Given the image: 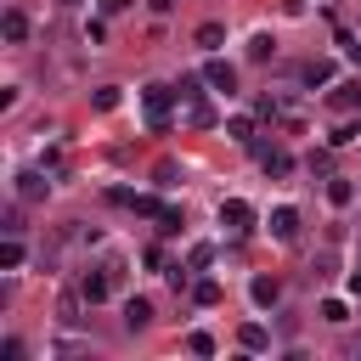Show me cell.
Masks as SVG:
<instances>
[{
  "instance_id": "277c9868",
  "label": "cell",
  "mask_w": 361,
  "mask_h": 361,
  "mask_svg": "<svg viewBox=\"0 0 361 361\" xmlns=\"http://www.w3.org/2000/svg\"><path fill=\"white\" fill-rule=\"evenodd\" d=\"M79 293H85V305H102V299L113 293V276H107V271H85V276H79Z\"/></svg>"
},
{
  "instance_id": "cb8c5ba5",
  "label": "cell",
  "mask_w": 361,
  "mask_h": 361,
  "mask_svg": "<svg viewBox=\"0 0 361 361\" xmlns=\"http://www.w3.org/2000/svg\"><path fill=\"white\" fill-rule=\"evenodd\" d=\"M226 135H237V141H254V124H248V118H231V124H226Z\"/></svg>"
},
{
  "instance_id": "44dd1931",
  "label": "cell",
  "mask_w": 361,
  "mask_h": 361,
  "mask_svg": "<svg viewBox=\"0 0 361 361\" xmlns=\"http://www.w3.org/2000/svg\"><path fill=\"white\" fill-rule=\"evenodd\" d=\"M175 231H180V209H164L158 214V237H175Z\"/></svg>"
},
{
  "instance_id": "ba28073f",
  "label": "cell",
  "mask_w": 361,
  "mask_h": 361,
  "mask_svg": "<svg viewBox=\"0 0 361 361\" xmlns=\"http://www.w3.org/2000/svg\"><path fill=\"white\" fill-rule=\"evenodd\" d=\"M147 322H152V305H147V299H130V305H124V327H130V333H141Z\"/></svg>"
},
{
  "instance_id": "9c48e42d",
  "label": "cell",
  "mask_w": 361,
  "mask_h": 361,
  "mask_svg": "<svg viewBox=\"0 0 361 361\" xmlns=\"http://www.w3.org/2000/svg\"><path fill=\"white\" fill-rule=\"evenodd\" d=\"M299 79H305V85H327V79H333V62H327V56H316V62H305V68H299Z\"/></svg>"
},
{
  "instance_id": "4fadbf2b",
  "label": "cell",
  "mask_w": 361,
  "mask_h": 361,
  "mask_svg": "<svg viewBox=\"0 0 361 361\" xmlns=\"http://www.w3.org/2000/svg\"><path fill=\"white\" fill-rule=\"evenodd\" d=\"M350 197H355V186H350V180H338V175H333V180H327V203H333V209H344V203H350Z\"/></svg>"
},
{
  "instance_id": "7c38bea8",
  "label": "cell",
  "mask_w": 361,
  "mask_h": 361,
  "mask_svg": "<svg viewBox=\"0 0 361 361\" xmlns=\"http://www.w3.org/2000/svg\"><path fill=\"white\" fill-rule=\"evenodd\" d=\"M17 197H23V203L45 197V180H39V175H17Z\"/></svg>"
},
{
  "instance_id": "ac0fdd59",
  "label": "cell",
  "mask_w": 361,
  "mask_h": 361,
  "mask_svg": "<svg viewBox=\"0 0 361 361\" xmlns=\"http://www.w3.org/2000/svg\"><path fill=\"white\" fill-rule=\"evenodd\" d=\"M192 299H197V305H220V282H209V276H203V282L192 288Z\"/></svg>"
},
{
  "instance_id": "e0dca14e",
  "label": "cell",
  "mask_w": 361,
  "mask_h": 361,
  "mask_svg": "<svg viewBox=\"0 0 361 361\" xmlns=\"http://www.w3.org/2000/svg\"><path fill=\"white\" fill-rule=\"evenodd\" d=\"M186 118H192L197 130H209V124H214V107H209V102H192V107H186Z\"/></svg>"
},
{
  "instance_id": "2e32d148",
  "label": "cell",
  "mask_w": 361,
  "mask_h": 361,
  "mask_svg": "<svg viewBox=\"0 0 361 361\" xmlns=\"http://www.w3.org/2000/svg\"><path fill=\"white\" fill-rule=\"evenodd\" d=\"M220 39H226V28H220V23H203V28H197V45H203V51H214Z\"/></svg>"
},
{
  "instance_id": "8992f818",
  "label": "cell",
  "mask_w": 361,
  "mask_h": 361,
  "mask_svg": "<svg viewBox=\"0 0 361 361\" xmlns=\"http://www.w3.org/2000/svg\"><path fill=\"white\" fill-rule=\"evenodd\" d=\"M203 79H209L214 90H237V68H231V62H220V56H209V68H203Z\"/></svg>"
},
{
  "instance_id": "8fae6325",
  "label": "cell",
  "mask_w": 361,
  "mask_h": 361,
  "mask_svg": "<svg viewBox=\"0 0 361 361\" xmlns=\"http://www.w3.org/2000/svg\"><path fill=\"white\" fill-rule=\"evenodd\" d=\"M0 28H6V39H11V45H17V39H28V17H23V11H6V23H0Z\"/></svg>"
},
{
  "instance_id": "7a4b0ae2",
  "label": "cell",
  "mask_w": 361,
  "mask_h": 361,
  "mask_svg": "<svg viewBox=\"0 0 361 361\" xmlns=\"http://www.w3.org/2000/svg\"><path fill=\"white\" fill-rule=\"evenodd\" d=\"M248 147H254V158H259L265 175H288L293 169V152L288 147H276V141H248Z\"/></svg>"
},
{
  "instance_id": "6da1fadb",
  "label": "cell",
  "mask_w": 361,
  "mask_h": 361,
  "mask_svg": "<svg viewBox=\"0 0 361 361\" xmlns=\"http://www.w3.org/2000/svg\"><path fill=\"white\" fill-rule=\"evenodd\" d=\"M141 107H147V124H152V130H169L175 90H169V85H147V90H141Z\"/></svg>"
},
{
  "instance_id": "52a82bcc",
  "label": "cell",
  "mask_w": 361,
  "mask_h": 361,
  "mask_svg": "<svg viewBox=\"0 0 361 361\" xmlns=\"http://www.w3.org/2000/svg\"><path fill=\"white\" fill-rule=\"evenodd\" d=\"M248 293H254V305H259V310H271V305L282 299V288H276V276H254V288H248Z\"/></svg>"
},
{
  "instance_id": "4316f807",
  "label": "cell",
  "mask_w": 361,
  "mask_h": 361,
  "mask_svg": "<svg viewBox=\"0 0 361 361\" xmlns=\"http://www.w3.org/2000/svg\"><path fill=\"white\" fill-rule=\"evenodd\" d=\"M130 6H135V0H102V11H107V17H118V11H130Z\"/></svg>"
},
{
  "instance_id": "83f0119b",
  "label": "cell",
  "mask_w": 361,
  "mask_h": 361,
  "mask_svg": "<svg viewBox=\"0 0 361 361\" xmlns=\"http://www.w3.org/2000/svg\"><path fill=\"white\" fill-rule=\"evenodd\" d=\"M350 293H361V271H350Z\"/></svg>"
},
{
  "instance_id": "7402d4cb",
  "label": "cell",
  "mask_w": 361,
  "mask_h": 361,
  "mask_svg": "<svg viewBox=\"0 0 361 361\" xmlns=\"http://www.w3.org/2000/svg\"><path fill=\"white\" fill-rule=\"evenodd\" d=\"M350 310H344V299H322V322H344Z\"/></svg>"
},
{
  "instance_id": "ffe728a7",
  "label": "cell",
  "mask_w": 361,
  "mask_h": 361,
  "mask_svg": "<svg viewBox=\"0 0 361 361\" xmlns=\"http://www.w3.org/2000/svg\"><path fill=\"white\" fill-rule=\"evenodd\" d=\"M197 85H203V79H192V73H186V79L175 85V96H180V102H203V90H197Z\"/></svg>"
},
{
  "instance_id": "5bb4252c",
  "label": "cell",
  "mask_w": 361,
  "mask_h": 361,
  "mask_svg": "<svg viewBox=\"0 0 361 361\" xmlns=\"http://www.w3.org/2000/svg\"><path fill=\"white\" fill-rule=\"evenodd\" d=\"M17 265H23V243L6 237V243H0V271H17Z\"/></svg>"
},
{
  "instance_id": "d4e9b609",
  "label": "cell",
  "mask_w": 361,
  "mask_h": 361,
  "mask_svg": "<svg viewBox=\"0 0 361 361\" xmlns=\"http://www.w3.org/2000/svg\"><path fill=\"white\" fill-rule=\"evenodd\" d=\"M209 259H214V248H209V243H197V248H192V259H186V265H192V271H203V265H209Z\"/></svg>"
},
{
  "instance_id": "5b68a950",
  "label": "cell",
  "mask_w": 361,
  "mask_h": 361,
  "mask_svg": "<svg viewBox=\"0 0 361 361\" xmlns=\"http://www.w3.org/2000/svg\"><path fill=\"white\" fill-rule=\"evenodd\" d=\"M271 237H276V243H293V237H299V214H293L288 203L271 209Z\"/></svg>"
},
{
  "instance_id": "3957f363",
  "label": "cell",
  "mask_w": 361,
  "mask_h": 361,
  "mask_svg": "<svg viewBox=\"0 0 361 361\" xmlns=\"http://www.w3.org/2000/svg\"><path fill=\"white\" fill-rule=\"evenodd\" d=\"M220 226H226V231H254V209H248L243 197H226V203H220Z\"/></svg>"
},
{
  "instance_id": "f1b7e54d",
  "label": "cell",
  "mask_w": 361,
  "mask_h": 361,
  "mask_svg": "<svg viewBox=\"0 0 361 361\" xmlns=\"http://www.w3.org/2000/svg\"><path fill=\"white\" fill-rule=\"evenodd\" d=\"M344 45H350V56H355V62H361V39H344Z\"/></svg>"
},
{
  "instance_id": "d6986e66",
  "label": "cell",
  "mask_w": 361,
  "mask_h": 361,
  "mask_svg": "<svg viewBox=\"0 0 361 361\" xmlns=\"http://www.w3.org/2000/svg\"><path fill=\"white\" fill-rule=\"evenodd\" d=\"M186 350H192V355H214V338L197 327V333H186Z\"/></svg>"
},
{
  "instance_id": "30bf717a",
  "label": "cell",
  "mask_w": 361,
  "mask_h": 361,
  "mask_svg": "<svg viewBox=\"0 0 361 361\" xmlns=\"http://www.w3.org/2000/svg\"><path fill=\"white\" fill-rule=\"evenodd\" d=\"M237 344H243V350H265V344H271V333H265L259 322H248V327L237 333Z\"/></svg>"
},
{
  "instance_id": "f546056e",
  "label": "cell",
  "mask_w": 361,
  "mask_h": 361,
  "mask_svg": "<svg viewBox=\"0 0 361 361\" xmlns=\"http://www.w3.org/2000/svg\"><path fill=\"white\" fill-rule=\"evenodd\" d=\"M68 6H79V0H68Z\"/></svg>"
},
{
  "instance_id": "603a6c76",
  "label": "cell",
  "mask_w": 361,
  "mask_h": 361,
  "mask_svg": "<svg viewBox=\"0 0 361 361\" xmlns=\"http://www.w3.org/2000/svg\"><path fill=\"white\" fill-rule=\"evenodd\" d=\"M248 56H254V62H265V56H271V34H254V45H248Z\"/></svg>"
},
{
  "instance_id": "9a60e30c",
  "label": "cell",
  "mask_w": 361,
  "mask_h": 361,
  "mask_svg": "<svg viewBox=\"0 0 361 361\" xmlns=\"http://www.w3.org/2000/svg\"><path fill=\"white\" fill-rule=\"evenodd\" d=\"M333 107H361V79L338 85V90H333Z\"/></svg>"
},
{
  "instance_id": "484cf974",
  "label": "cell",
  "mask_w": 361,
  "mask_h": 361,
  "mask_svg": "<svg viewBox=\"0 0 361 361\" xmlns=\"http://www.w3.org/2000/svg\"><path fill=\"white\" fill-rule=\"evenodd\" d=\"M96 107L107 113V107H118V85H107V90H96Z\"/></svg>"
}]
</instances>
